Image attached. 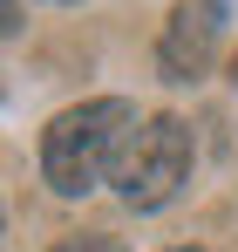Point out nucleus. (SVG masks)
Wrapping results in <instances>:
<instances>
[{
	"instance_id": "423d86ee",
	"label": "nucleus",
	"mask_w": 238,
	"mask_h": 252,
	"mask_svg": "<svg viewBox=\"0 0 238 252\" xmlns=\"http://www.w3.org/2000/svg\"><path fill=\"white\" fill-rule=\"evenodd\" d=\"M177 252H198V246H177Z\"/></svg>"
},
{
	"instance_id": "20e7f679",
	"label": "nucleus",
	"mask_w": 238,
	"mask_h": 252,
	"mask_svg": "<svg viewBox=\"0 0 238 252\" xmlns=\"http://www.w3.org/2000/svg\"><path fill=\"white\" fill-rule=\"evenodd\" d=\"M55 252H122L109 232H75V239H55Z\"/></svg>"
},
{
	"instance_id": "7ed1b4c3",
	"label": "nucleus",
	"mask_w": 238,
	"mask_h": 252,
	"mask_svg": "<svg viewBox=\"0 0 238 252\" xmlns=\"http://www.w3.org/2000/svg\"><path fill=\"white\" fill-rule=\"evenodd\" d=\"M218 28H225V7L218 0H177L170 21H163V41H157V68L170 82L204 75L211 55H218Z\"/></svg>"
},
{
	"instance_id": "f03ea898",
	"label": "nucleus",
	"mask_w": 238,
	"mask_h": 252,
	"mask_svg": "<svg viewBox=\"0 0 238 252\" xmlns=\"http://www.w3.org/2000/svg\"><path fill=\"white\" fill-rule=\"evenodd\" d=\"M184 177H191V129H184V116L136 123L129 143H122V157H116V170H109V184H116V198L129 211L170 205V198L184 191Z\"/></svg>"
},
{
	"instance_id": "f257e3e1",
	"label": "nucleus",
	"mask_w": 238,
	"mask_h": 252,
	"mask_svg": "<svg viewBox=\"0 0 238 252\" xmlns=\"http://www.w3.org/2000/svg\"><path fill=\"white\" fill-rule=\"evenodd\" d=\"M129 129H136V109L122 95H95V102L61 109L55 123L41 129V177H48V191H61V198L95 191L102 170H116Z\"/></svg>"
},
{
	"instance_id": "39448f33",
	"label": "nucleus",
	"mask_w": 238,
	"mask_h": 252,
	"mask_svg": "<svg viewBox=\"0 0 238 252\" xmlns=\"http://www.w3.org/2000/svg\"><path fill=\"white\" fill-rule=\"evenodd\" d=\"M0 34H14V7L7 0H0Z\"/></svg>"
}]
</instances>
